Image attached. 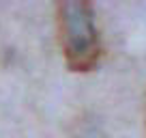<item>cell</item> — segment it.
<instances>
[{
  "mask_svg": "<svg viewBox=\"0 0 146 138\" xmlns=\"http://www.w3.org/2000/svg\"><path fill=\"white\" fill-rule=\"evenodd\" d=\"M60 50L71 71H90L101 58V37L95 11L84 0H64L56 7Z\"/></svg>",
  "mask_w": 146,
  "mask_h": 138,
  "instance_id": "cell-1",
  "label": "cell"
},
{
  "mask_svg": "<svg viewBox=\"0 0 146 138\" xmlns=\"http://www.w3.org/2000/svg\"><path fill=\"white\" fill-rule=\"evenodd\" d=\"M73 138H101V134L97 132V127L92 123H80L78 132L73 134Z\"/></svg>",
  "mask_w": 146,
  "mask_h": 138,
  "instance_id": "cell-2",
  "label": "cell"
}]
</instances>
